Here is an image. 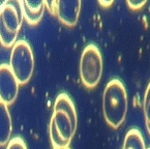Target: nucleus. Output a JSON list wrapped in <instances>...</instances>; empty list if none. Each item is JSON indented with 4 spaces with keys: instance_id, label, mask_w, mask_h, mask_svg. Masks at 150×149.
Listing matches in <instances>:
<instances>
[{
    "instance_id": "20e7f679",
    "label": "nucleus",
    "mask_w": 150,
    "mask_h": 149,
    "mask_svg": "<svg viewBox=\"0 0 150 149\" xmlns=\"http://www.w3.org/2000/svg\"><path fill=\"white\" fill-rule=\"evenodd\" d=\"M8 65L20 85L30 81L34 72V56L26 40H19L13 46Z\"/></svg>"
},
{
    "instance_id": "f257e3e1",
    "label": "nucleus",
    "mask_w": 150,
    "mask_h": 149,
    "mask_svg": "<svg viewBox=\"0 0 150 149\" xmlns=\"http://www.w3.org/2000/svg\"><path fill=\"white\" fill-rule=\"evenodd\" d=\"M78 117L75 105L66 93H60L55 99L50 121V140L53 148L69 147L77 131Z\"/></svg>"
},
{
    "instance_id": "f03ea898",
    "label": "nucleus",
    "mask_w": 150,
    "mask_h": 149,
    "mask_svg": "<svg viewBox=\"0 0 150 149\" xmlns=\"http://www.w3.org/2000/svg\"><path fill=\"white\" fill-rule=\"evenodd\" d=\"M127 93L119 79L108 82L103 93V113L106 122L113 128H118L124 122L127 113Z\"/></svg>"
},
{
    "instance_id": "9b49d317",
    "label": "nucleus",
    "mask_w": 150,
    "mask_h": 149,
    "mask_svg": "<svg viewBox=\"0 0 150 149\" xmlns=\"http://www.w3.org/2000/svg\"><path fill=\"white\" fill-rule=\"evenodd\" d=\"M143 111H144V118H145L146 128H147L148 134L150 135V82L145 90V94H144Z\"/></svg>"
},
{
    "instance_id": "ddd939ff",
    "label": "nucleus",
    "mask_w": 150,
    "mask_h": 149,
    "mask_svg": "<svg viewBox=\"0 0 150 149\" xmlns=\"http://www.w3.org/2000/svg\"><path fill=\"white\" fill-rule=\"evenodd\" d=\"M126 3L130 9L138 11V9H141L146 4V0H127Z\"/></svg>"
},
{
    "instance_id": "4468645a",
    "label": "nucleus",
    "mask_w": 150,
    "mask_h": 149,
    "mask_svg": "<svg viewBox=\"0 0 150 149\" xmlns=\"http://www.w3.org/2000/svg\"><path fill=\"white\" fill-rule=\"evenodd\" d=\"M45 2V7L49 9V11L52 13V15L55 16V11H56V1H44Z\"/></svg>"
},
{
    "instance_id": "dca6fc26",
    "label": "nucleus",
    "mask_w": 150,
    "mask_h": 149,
    "mask_svg": "<svg viewBox=\"0 0 150 149\" xmlns=\"http://www.w3.org/2000/svg\"><path fill=\"white\" fill-rule=\"evenodd\" d=\"M6 3H7V0H0V11L6 5Z\"/></svg>"
},
{
    "instance_id": "1a4fd4ad",
    "label": "nucleus",
    "mask_w": 150,
    "mask_h": 149,
    "mask_svg": "<svg viewBox=\"0 0 150 149\" xmlns=\"http://www.w3.org/2000/svg\"><path fill=\"white\" fill-rule=\"evenodd\" d=\"M13 133L11 113L5 104L0 101V147L7 145Z\"/></svg>"
},
{
    "instance_id": "39448f33",
    "label": "nucleus",
    "mask_w": 150,
    "mask_h": 149,
    "mask_svg": "<svg viewBox=\"0 0 150 149\" xmlns=\"http://www.w3.org/2000/svg\"><path fill=\"white\" fill-rule=\"evenodd\" d=\"M103 67V57L99 49L93 44L87 45L80 59V77L85 87H96L102 79Z\"/></svg>"
},
{
    "instance_id": "a211bd4d",
    "label": "nucleus",
    "mask_w": 150,
    "mask_h": 149,
    "mask_svg": "<svg viewBox=\"0 0 150 149\" xmlns=\"http://www.w3.org/2000/svg\"><path fill=\"white\" fill-rule=\"evenodd\" d=\"M147 149H150V147H149V148H147Z\"/></svg>"
},
{
    "instance_id": "9d476101",
    "label": "nucleus",
    "mask_w": 150,
    "mask_h": 149,
    "mask_svg": "<svg viewBox=\"0 0 150 149\" xmlns=\"http://www.w3.org/2000/svg\"><path fill=\"white\" fill-rule=\"evenodd\" d=\"M122 149H147L144 138L139 129L132 128L126 133Z\"/></svg>"
},
{
    "instance_id": "0eeeda50",
    "label": "nucleus",
    "mask_w": 150,
    "mask_h": 149,
    "mask_svg": "<svg viewBox=\"0 0 150 149\" xmlns=\"http://www.w3.org/2000/svg\"><path fill=\"white\" fill-rule=\"evenodd\" d=\"M81 11V1H56L55 16L64 25L73 27L77 24Z\"/></svg>"
},
{
    "instance_id": "7ed1b4c3",
    "label": "nucleus",
    "mask_w": 150,
    "mask_h": 149,
    "mask_svg": "<svg viewBox=\"0 0 150 149\" xmlns=\"http://www.w3.org/2000/svg\"><path fill=\"white\" fill-rule=\"evenodd\" d=\"M22 23L21 1H7L6 5L0 11V44L5 48H13Z\"/></svg>"
},
{
    "instance_id": "6e6552de",
    "label": "nucleus",
    "mask_w": 150,
    "mask_h": 149,
    "mask_svg": "<svg viewBox=\"0 0 150 149\" xmlns=\"http://www.w3.org/2000/svg\"><path fill=\"white\" fill-rule=\"evenodd\" d=\"M22 13L23 18L30 25H36L42 20L45 13V2L40 0H22Z\"/></svg>"
},
{
    "instance_id": "f3484780",
    "label": "nucleus",
    "mask_w": 150,
    "mask_h": 149,
    "mask_svg": "<svg viewBox=\"0 0 150 149\" xmlns=\"http://www.w3.org/2000/svg\"><path fill=\"white\" fill-rule=\"evenodd\" d=\"M53 149H71V148L69 146V147H60V148H53Z\"/></svg>"
},
{
    "instance_id": "f8f14e48",
    "label": "nucleus",
    "mask_w": 150,
    "mask_h": 149,
    "mask_svg": "<svg viewBox=\"0 0 150 149\" xmlns=\"http://www.w3.org/2000/svg\"><path fill=\"white\" fill-rule=\"evenodd\" d=\"M5 149H27V146L22 138L15 137V138L9 140Z\"/></svg>"
},
{
    "instance_id": "423d86ee",
    "label": "nucleus",
    "mask_w": 150,
    "mask_h": 149,
    "mask_svg": "<svg viewBox=\"0 0 150 149\" xmlns=\"http://www.w3.org/2000/svg\"><path fill=\"white\" fill-rule=\"evenodd\" d=\"M19 86L20 84L8 64H0V101L6 106L15 103L18 97Z\"/></svg>"
},
{
    "instance_id": "2eb2a0df",
    "label": "nucleus",
    "mask_w": 150,
    "mask_h": 149,
    "mask_svg": "<svg viewBox=\"0 0 150 149\" xmlns=\"http://www.w3.org/2000/svg\"><path fill=\"white\" fill-rule=\"evenodd\" d=\"M98 3L102 7H109L113 4V1L112 0H109V1H107V0H102V1H98Z\"/></svg>"
}]
</instances>
